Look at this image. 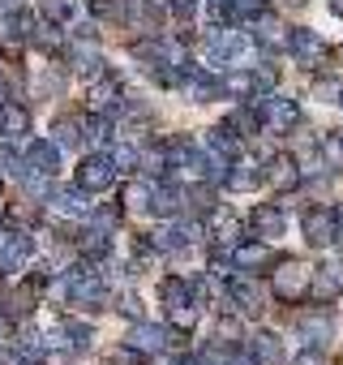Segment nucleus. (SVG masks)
Listing matches in <instances>:
<instances>
[{
	"instance_id": "17",
	"label": "nucleus",
	"mask_w": 343,
	"mask_h": 365,
	"mask_svg": "<svg viewBox=\"0 0 343 365\" xmlns=\"http://www.w3.org/2000/svg\"><path fill=\"white\" fill-rule=\"evenodd\" d=\"M253 43L262 48V52H279V48H287V26L279 22V18H270V14H262V18H253Z\"/></svg>"
},
{
	"instance_id": "27",
	"label": "nucleus",
	"mask_w": 343,
	"mask_h": 365,
	"mask_svg": "<svg viewBox=\"0 0 343 365\" xmlns=\"http://www.w3.org/2000/svg\"><path fill=\"white\" fill-rule=\"evenodd\" d=\"M159 297H163V309H167V305H181V301H198L189 279H163V284H159Z\"/></svg>"
},
{
	"instance_id": "12",
	"label": "nucleus",
	"mask_w": 343,
	"mask_h": 365,
	"mask_svg": "<svg viewBox=\"0 0 343 365\" xmlns=\"http://www.w3.org/2000/svg\"><path fill=\"white\" fill-rule=\"evenodd\" d=\"M266 180H270L279 194H292L300 180H305V168L296 163V155H270L266 159Z\"/></svg>"
},
{
	"instance_id": "29",
	"label": "nucleus",
	"mask_w": 343,
	"mask_h": 365,
	"mask_svg": "<svg viewBox=\"0 0 343 365\" xmlns=\"http://www.w3.org/2000/svg\"><path fill=\"white\" fill-rule=\"evenodd\" d=\"M52 198H56V207H60L65 215H90V202H86V190H82V185H78V190H56Z\"/></svg>"
},
{
	"instance_id": "44",
	"label": "nucleus",
	"mask_w": 343,
	"mask_h": 365,
	"mask_svg": "<svg viewBox=\"0 0 343 365\" xmlns=\"http://www.w3.org/2000/svg\"><path fill=\"white\" fill-rule=\"evenodd\" d=\"M26 194H31V198H52V194H56V190H52V176H43V172H39V176H26Z\"/></svg>"
},
{
	"instance_id": "52",
	"label": "nucleus",
	"mask_w": 343,
	"mask_h": 365,
	"mask_svg": "<svg viewBox=\"0 0 343 365\" xmlns=\"http://www.w3.org/2000/svg\"><path fill=\"white\" fill-rule=\"evenodd\" d=\"M9 5H14V0H0V9H9Z\"/></svg>"
},
{
	"instance_id": "38",
	"label": "nucleus",
	"mask_w": 343,
	"mask_h": 365,
	"mask_svg": "<svg viewBox=\"0 0 343 365\" xmlns=\"http://www.w3.org/2000/svg\"><path fill=\"white\" fill-rule=\"evenodd\" d=\"M107 155H112V163H116L120 172H137V168H142V155H137V146H112Z\"/></svg>"
},
{
	"instance_id": "8",
	"label": "nucleus",
	"mask_w": 343,
	"mask_h": 365,
	"mask_svg": "<svg viewBox=\"0 0 343 365\" xmlns=\"http://www.w3.org/2000/svg\"><path fill=\"white\" fill-rule=\"evenodd\" d=\"M228 301H232L236 314H245V318H262V309H266V297H262V288H258L253 275H232V279H228Z\"/></svg>"
},
{
	"instance_id": "47",
	"label": "nucleus",
	"mask_w": 343,
	"mask_h": 365,
	"mask_svg": "<svg viewBox=\"0 0 343 365\" xmlns=\"http://www.w3.org/2000/svg\"><path fill=\"white\" fill-rule=\"evenodd\" d=\"M22 352H26V356H39V352H43V335H39V331H26V335H22Z\"/></svg>"
},
{
	"instance_id": "49",
	"label": "nucleus",
	"mask_w": 343,
	"mask_h": 365,
	"mask_svg": "<svg viewBox=\"0 0 343 365\" xmlns=\"http://www.w3.org/2000/svg\"><path fill=\"white\" fill-rule=\"evenodd\" d=\"M330 14H334V18H343V0H330Z\"/></svg>"
},
{
	"instance_id": "31",
	"label": "nucleus",
	"mask_w": 343,
	"mask_h": 365,
	"mask_svg": "<svg viewBox=\"0 0 343 365\" xmlns=\"http://www.w3.org/2000/svg\"><path fill=\"white\" fill-rule=\"evenodd\" d=\"M133 5H137V0H90L95 18H107V22H125Z\"/></svg>"
},
{
	"instance_id": "30",
	"label": "nucleus",
	"mask_w": 343,
	"mask_h": 365,
	"mask_svg": "<svg viewBox=\"0 0 343 365\" xmlns=\"http://www.w3.org/2000/svg\"><path fill=\"white\" fill-rule=\"evenodd\" d=\"M330 314H309V318H300V335L309 339V344H322V339H330Z\"/></svg>"
},
{
	"instance_id": "46",
	"label": "nucleus",
	"mask_w": 343,
	"mask_h": 365,
	"mask_svg": "<svg viewBox=\"0 0 343 365\" xmlns=\"http://www.w3.org/2000/svg\"><path fill=\"white\" fill-rule=\"evenodd\" d=\"M292 365H326V356L317 352V344H309L305 352H296V356H292Z\"/></svg>"
},
{
	"instance_id": "28",
	"label": "nucleus",
	"mask_w": 343,
	"mask_h": 365,
	"mask_svg": "<svg viewBox=\"0 0 343 365\" xmlns=\"http://www.w3.org/2000/svg\"><path fill=\"white\" fill-rule=\"evenodd\" d=\"M228 125H232V129H236L241 138H253L258 129H266V125H262V112H258V108H236V112L228 116Z\"/></svg>"
},
{
	"instance_id": "34",
	"label": "nucleus",
	"mask_w": 343,
	"mask_h": 365,
	"mask_svg": "<svg viewBox=\"0 0 343 365\" xmlns=\"http://www.w3.org/2000/svg\"><path fill=\"white\" fill-rule=\"evenodd\" d=\"M82 129H86L82 138H86L90 146H107V142H112V116H90Z\"/></svg>"
},
{
	"instance_id": "51",
	"label": "nucleus",
	"mask_w": 343,
	"mask_h": 365,
	"mask_svg": "<svg viewBox=\"0 0 343 365\" xmlns=\"http://www.w3.org/2000/svg\"><path fill=\"white\" fill-rule=\"evenodd\" d=\"M206 5H211V9H228V0H206Z\"/></svg>"
},
{
	"instance_id": "36",
	"label": "nucleus",
	"mask_w": 343,
	"mask_h": 365,
	"mask_svg": "<svg viewBox=\"0 0 343 365\" xmlns=\"http://www.w3.org/2000/svg\"><path fill=\"white\" fill-rule=\"evenodd\" d=\"M31 39H35L43 52H60V43H65V39H60V22H43V26H35Z\"/></svg>"
},
{
	"instance_id": "37",
	"label": "nucleus",
	"mask_w": 343,
	"mask_h": 365,
	"mask_svg": "<svg viewBox=\"0 0 343 365\" xmlns=\"http://www.w3.org/2000/svg\"><path fill=\"white\" fill-rule=\"evenodd\" d=\"M249 73H253V91H258V95H270V91L279 86V69H275V65H253ZM258 95H253V99H258Z\"/></svg>"
},
{
	"instance_id": "32",
	"label": "nucleus",
	"mask_w": 343,
	"mask_h": 365,
	"mask_svg": "<svg viewBox=\"0 0 343 365\" xmlns=\"http://www.w3.org/2000/svg\"><path fill=\"white\" fill-rule=\"evenodd\" d=\"M167 318L176 331H194L198 327V301H181V305H167Z\"/></svg>"
},
{
	"instance_id": "1",
	"label": "nucleus",
	"mask_w": 343,
	"mask_h": 365,
	"mask_svg": "<svg viewBox=\"0 0 343 365\" xmlns=\"http://www.w3.org/2000/svg\"><path fill=\"white\" fill-rule=\"evenodd\" d=\"M270 279H275V297L283 305H296V301H305L313 292V267L300 262V258H279Z\"/></svg>"
},
{
	"instance_id": "35",
	"label": "nucleus",
	"mask_w": 343,
	"mask_h": 365,
	"mask_svg": "<svg viewBox=\"0 0 343 365\" xmlns=\"http://www.w3.org/2000/svg\"><path fill=\"white\" fill-rule=\"evenodd\" d=\"M228 9H232V22H253L266 14V0H228Z\"/></svg>"
},
{
	"instance_id": "26",
	"label": "nucleus",
	"mask_w": 343,
	"mask_h": 365,
	"mask_svg": "<svg viewBox=\"0 0 343 365\" xmlns=\"http://www.w3.org/2000/svg\"><path fill=\"white\" fill-rule=\"evenodd\" d=\"M78 245H82V254H86V258H103V254L112 250V228L95 224V228H86V232H82V241H78Z\"/></svg>"
},
{
	"instance_id": "22",
	"label": "nucleus",
	"mask_w": 343,
	"mask_h": 365,
	"mask_svg": "<svg viewBox=\"0 0 343 365\" xmlns=\"http://www.w3.org/2000/svg\"><path fill=\"white\" fill-rule=\"evenodd\" d=\"M206 146L211 150H219L223 159H241V150H245V138L223 120V125H215V129H206Z\"/></svg>"
},
{
	"instance_id": "40",
	"label": "nucleus",
	"mask_w": 343,
	"mask_h": 365,
	"mask_svg": "<svg viewBox=\"0 0 343 365\" xmlns=\"http://www.w3.org/2000/svg\"><path fill=\"white\" fill-rule=\"evenodd\" d=\"M223 95H258L253 91V73H228L223 78Z\"/></svg>"
},
{
	"instance_id": "45",
	"label": "nucleus",
	"mask_w": 343,
	"mask_h": 365,
	"mask_svg": "<svg viewBox=\"0 0 343 365\" xmlns=\"http://www.w3.org/2000/svg\"><path fill=\"white\" fill-rule=\"evenodd\" d=\"M120 314H125L129 322H142V301H137L133 292H125V297H120Z\"/></svg>"
},
{
	"instance_id": "41",
	"label": "nucleus",
	"mask_w": 343,
	"mask_h": 365,
	"mask_svg": "<svg viewBox=\"0 0 343 365\" xmlns=\"http://www.w3.org/2000/svg\"><path fill=\"white\" fill-rule=\"evenodd\" d=\"M56 142L60 146H78L82 142V120H56Z\"/></svg>"
},
{
	"instance_id": "24",
	"label": "nucleus",
	"mask_w": 343,
	"mask_h": 365,
	"mask_svg": "<svg viewBox=\"0 0 343 365\" xmlns=\"http://www.w3.org/2000/svg\"><path fill=\"white\" fill-rule=\"evenodd\" d=\"M0 133H5V138H22V133H31V112L22 108V103H5V108H0Z\"/></svg>"
},
{
	"instance_id": "42",
	"label": "nucleus",
	"mask_w": 343,
	"mask_h": 365,
	"mask_svg": "<svg viewBox=\"0 0 343 365\" xmlns=\"http://www.w3.org/2000/svg\"><path fill=\"white\" fill-rule=\"evenodd\" d=\"M65 344H73V348H90V327L86 322H65Z\"/></svg>"
},
{
	"instance_id": "11",
	"label": "nucleus",
	"mask_w": 343,
	"mask_h": 365,
	"mask_svg": "<svg viewBox=\"0 0 343 365\" xmlns=\"http://www.w3.org/2000/svg\"><path fill=\"white\" fill-rule=\"evenodd\" d=\"M198 237H202V228L185 220V224H163L150 241H154V250H159V254H185Z\"/></svg>"
},
{
	"instance_id": "43",
	"label": "nucleus",
	"mask_w": 343,
	"mask_h": 365,
	"mask_svg": "<svg viewBox=\"0 0 343 365\" xmlns=\"http://www.w3.org/2000/svg\"><path fill=\"white\" fill-rule=\"evenodd\" d=\"M103 365H142V352H137L133 344H125V348H112V352L103 356Z\"/></svg>"
},
{
	"instance_id": "15",
	"label": "nucleus",
	"mask_w": 343,
	"mask_h": 365,
	"mask_svg": "<svg viewBox=\"0 0 343 365\" xmlns=\"http://www.w3.org/2000/svg\"><path fill=\"white\" fill-rule=\"evenodd\" d=\"M31 250H35V241L26 232H14V228L0 232V271H22Z\"/></svg>"
},
{
	"instance_id": "21",
	"label": "nucleus",
	"mask_w": 343,
	"mask_h": 365,
	"mask_svg": "<svg viewBox=\"0 0 343 365\" xmlns=\"http://www.w3.org/2000/svg\"><path fill=\"white\" fill-rule=\"evenodd\" d=\"M181 207H185V190H181V185H154L150 215H159V220H176Z\"/></svg>"
},
{
	"instance_id": "23",
	"label": "nucleus",
	"mask_w": 343,
	"mask_h": 365,
	"mask_svg": "<svg viewBox=\"0 0 343 365\" xmlns=\"http://www.w3.org/2000/svg\"><path fill=\"white\" fill-rule=\"evenodd\" d=\"M90 108H95V112H103V116H116V112L125 108V95H120V86H116L112 78L95 82V86H90Z\"/></svg>"
},
{
	"instance_id": "9",
	"label": "nucleus",
	"mask_w": 343,
	"mask_h": 365,
	"mask_svg": "<svg viewBox=\"0 0 343 365\" xmlns=\"http://www.w3.org/2000/svg\"><path fill=\"white\" fill-rule=\"evenodd\" d=\"M287 52H292V61L305 65V69H317V65L326 61V43H322V35L309 31V26H296V31L287 35Z\"/></svg>"
},
{
	"instance_id": "3",
	"label": "nucleus",
	"mask_w": 343,
	"mask_h": 365,
	"mask_svg": "<svg viewBox=\"0 0 343 365\" xmlns=\"http://www.w3.org/2000/svg\"><path fill=\"white\" fill-rule=\"evenodd\" d=\"M258 112H262V125L270 129V133H287V129H296L300 125V108H296V99H287V95H258Z\"/></svg>"
},
{
	"instance_id": "48",
	"label": "nucleus",
	"mask_w": 343,
	"mask_h": 365,
	"mask_svg": "<svg viewBox=\"0 0 343 365\" xmlns=\"http://www.w3.org/2000/svg\"><path fill=\"white\" fill-rule=\"evenodd\" d=\"M228 365H258V361H253V356H249V352H236V356H232V361H228Z\"/></svg>"
},
{
	"instance_id": "13",
	"label": "nucleus",
	"mask_w": 343,
	"mask_h": 365,
	"mask_svg": "<svg viewBox=\"0 0 343 365\" xmlns=\"http://www.w3.org/2000/svg\"><path fill=\"white\" fill-rule=\"evenodd\" d=\"M211 241H215L219 254H232V250L241 245V220H236L228 207H215V211H211Z\"/></svg>"
},
{
	"instance_id": "20",
	"label": "nucleus",
	"mask_w": 343,
	"mask_h": 365,
	"mask_svg": "<svg viewBox=\"0 0 343 365\" xmlns=\"http://www.w3.org/2000/svg\"><path fill=\"white\" fill-rule=\"evenodd\" d=\"M26 163H31L35 172H43V176H56V172H60V146L48 142V138H35V142L26 146Z\"/></svg>"
},
{
	"instance_id": "6",
	"label": "nucleus",
	"mask_w": 343,
	"mask_h": 365,
	"mask_svg": "<svg viewBox=\"0 0 343 365\" xmlns=\"http://www.w3.org/2000/svg\"><path fill=\"white\" fill-rule=\"evenodd\" d=\"M116 163H112V155L103 150V155H90L82 168H78V185L86 190V194H107L112 190V180H116Z\"/></svg>"
},
{
	"instance_id": "53",
	"label": "nucleus",
	"mask_w": 343,
	"mask_h": 365,
	"mask_svg": "<svg viewBox=\"0 0 343 365\" xmlns=\"http://www.w3.org/2000/svg\"><path fill=\"white\" fill-rule=\"evenodd\" d=\"M339 108H343V91H339Z\"/></svg>"
},
{
	"instance_id": "25",
	"label": "nucleus",
	"mask_w": 343,
	"mask_h": 365,
	"mask_svg": "<svg viewBox=\"0 0 343 365\" xmlns=\"http://www.w3.org/2000/svg\"><path fill=\"white\" fill-rule=\"evenodd\" d=\"M69 52H73V61H78V73H86V78H99L103 65H107V61L99 56V48H90V39H78Z\"/></svg>"
},
{
	"instance_id": "54",
	"label": "nucleus",
	"mask_w": 343,
	"mask_h": 365,
	"mask_svg": "<svg viewBox=\"0 0 343 365\" xmlns=\"http://www.w3.org/2000/svg\"><path fill=\"white\" fill-rule=\"evenodd\" d=\"M292 5H305V0H292Z\"/></svg>"
},
{
	"instance_id": "16",
	"label": "nucleus",
	"mask_w": 343,
	"mask_h": 365,
	"mask_svg": "<svg viewBox=\"0 0 343 365\" xmlns=\"http://www.w3.org/2000/svg\"><path fill=\"white\" fill-rule=\"evenodd\" d=\"M283 228H287L283 207L262 202V207H253V211H249V232H253L258 241H275V237H283Z\"/></svg>"
},
{
	"instance_id": "39",
	"label": "nucleus",
	"mask_w": 343,
	"mask_h": 365,
	"mask_svg": "<svg viewBox=\"0 0 343 365\" xmlns=\"http://www.w3.org/2000/svg\"><path fill=\"white\" fill-rule=\"evenodd\" d=\"M185 202L194 207V211H215V194H211V185H194V190H185Z\"/></svg>"
},
{
	"instance_id": "7",
	"label": "nucleus",
	"mask_w": 343,
	"mask_h": 365,
	"mask_svg": "<svg viewBox=\"0 0 343 365\" xmlns=\"http://www.w3.org/2000/svg\"><path fill=\"white\" fill-rule=\"evenodd\" d=\"M275 250H270V241H241L236 250H232V267L236 271H245V275H262V271H275Z\"/></svg>"
},
{
	"instance_id": "4",
	"label": "nucleus",
	"mask_w": 343,
	"mask_h": 365,
	"mask_svg": "<svg viewBox=\"0 0 343 365\" xmlns=\"http://www.w3.org/2000/svg\"><path fill=\"white\" fill-rule=\"evenodd\" d=\"M69 301L82 305V309H99V305H107L103 271H86V267H78V271L69 275Z\"/></svg>"
},
{
	"instance_id": "5",
	"label": "nucleus",
	"mask_w": 343,
	"mask_h": 365,
	"mask_svg": "<svg viewBox=\"0 0 343 365\" xmlns=\"http://www.w3.org/2000/svg\"><path fill=\"white\" fill-rule=\"evenodd\" d=\"M300 228H305V241H309L313 250H326V245L339 241V220H334L330 207H309V211L300 215Z\"/></svg>"
},
{
	"instance_id": "10",
	"label": "nucleus",
	"mask_w": 343,
	"mask_h": 365,
	"mask_svg": "<svg viewBox=\"0 0 343 365\" xmlns=\"http://www.w3.org/2000/svg\"><path fill=\"white\" fill-rule=\"evenodd\" d=\"M129 344H133L142 356H154V352H167L172 344H176V335H172L167 327H159V322H133Z\"/></svg>"
},
{
	"instance_id": "14",
	"label": "nucleus",
	"mask_w": 343,
	"mask_h": 365,
	"mask_svg": "<svg viewBox=\"0 0 343 365\" xmlns=\"http://www.w3.org/2000/svg\"><path fill=\"white\" fill-rule=\"evenodd\" d=\"M317 305H330V301H339L343 297V267L339 262H322V267H313V292H309Z\"/></svg>"
},
{
	"instance_id": "2",
	"label": "nucleus",
	"mask_w": 343,
	"mask_h": 365,
	"mask_svg": "<svg viewBox=\"0 0 343 365\" xmlns=\"http://www.w3.org/2000/svg\"><path fill=\"white\" fill-rule=\"evenodd\" d=\"M249 48H253V35H245V31H228V26H215V35L206 39V52H211L215 65H236V61L249 56Z\"/></svg>"
},
{
	"instance_id": "33",
	"label": "nucleus",
	"mask_w": 343,
	"mask_h": 365,
	"mask_svg": "<svg viewBox=\"0 0 343 365\" xmlns=\"http://www.w3.org/2000/svg\"><path fill=\"white\" fill-rule=\"evenodd\" d=\"M150 198H154V185H150V180H133V185L125 190V207H129V211H150Z\"/></svg>"
},
{
	"instance_id": "19",
	"label": "nucleus",
	"mask_w": 343,
	"mask_h": 365,
	"mask_svg": "<svg viewBox=\"0 0 343 365\" xmlns=\"http://www.w3.org/2000/svg\"><path fill=\"white\" fill-rule=\"evenodd\" d=\"M245 352H249L258 365H283V356H287V352H283V339H279L275 331H253Z\"/></svg>"
},
{
	"instance_id": "18",
	"label": "nucleus",
	"mask_w": 343,
	"mask_h": 365,
	"mask_svg": "<svg viewBox=\"0 0 343 365\" xmlns=\"http://www.w3.org/2000/svg\"><path fill=\"white\" fill-rule=\"evenodd\" d=\"M262 180H266V168H258L253 159H232L223 185H228L232 194H249V190H258V185H262Z\"/></svg>"
},
{
	"instance_id": "50",
	"label": "nucleus",
	"mask_w": 343,
	"mask_h": 365,
	"mask_svg": "<svg viewBox=\"0 0 343 365\" xmlns=\"http://www.w3.org/2000/svg\"><path fill=\"white\" fill-rule=\"evenodd\" d=\"M334 220H339V241H343V207H334Z\"/></svg>"
},
{
	"instance_id": "55",
	"label": "nucleus",
	"mask_w": 343,
	"mask_h": 365,
	"mask_svg": "<svg viewBox=\"0 0 343 365\" xmlns=\"http://www.w3.org/2000/svg\"><path fill=\"white\" fill-rule=\"evenodd\" d=\"M339 133H343V129H339Z\"/></svg>"
}]
</instances>
